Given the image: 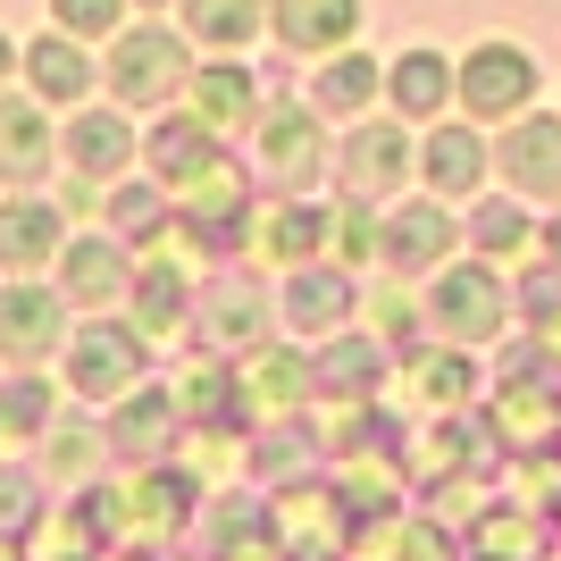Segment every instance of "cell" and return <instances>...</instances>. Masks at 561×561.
<instances>
[{"label": "cell", "mask_w": 561, "mask_h": 561, "mask_svg": "<svg viewBox=\"0 0 561 561\" xmlns=\"http://www.w3.org/2000/svg\"><path fill=\"white\" fill-rule=\"evenodd\" d=\"M0 420H9V427H34V420H43V394H34V386H18V394L0 402Z\"/></svg>", "instance_id": "cell-18"}, {"label": "cell", "mask_w": 561, "mask_h": 561, "mask_svg": "<svg viewBox=\"0 0 561 561\" xmlns=\"http://www.w3.org/2000/svg\"><path fill=\"white\" fill-rule=\"evenodd\" d=\"M394 93H402V101H411V110H427V101L445 93V68H436V59H411V68H402V76H394Z\"/></svg>", "instance_id": "cell-16"}, {"label": "cell", "mask_w": 561, "mask_h": 561, "mask_svg": "<svg viewBox=\"0 0 561 561\" xmlns=\"http://www.w3.org/2000/svg\"><path fill=\"white\" fill-rule=\"evenodd\" d=\"M25 68H34V84H43V101H76L84 84H93V68H84V50H68V34L34 43V50H25Z\"/></svg>", "instance_id": "cell-7"}, {"label": "cell", "mask_w": 561, "mask_h": 561, "mask_svg": "<svg viewBox=\"0 0 561 561\" xmlns=\"http://www.w3.org/2000/svg\"><path fill=\"white\" fill-rule=\"evenodd\" d=\"M0 344L25 352V360H34V352H50V344H59V302H50V294H34V285L0 294Z\"/></svg>", "instance_id": "cell-4"}, {"label": "cell", "mask_w": 561, "mask_h": 561, "mask_svg": "<svg viewBox=\"0 0 561 561\" xmlns=\"http://www.w3.org/2000/svg\"><path fill=\"white\" fill-rule=\"evenodd\" d=\"M126 142H135V135H126L117 117H76V126H68V151H76L84 168H110L117 151H126Z\"/></svg>", "instance_id": "cell-11"}, {"label": "cell", "mask_w": 561, "mask_h": 561, "mask_svg": "<svg viewBox=\"0 0 561 561\" xmlns=\"http://www.w3.org/2000/svg\"><path fill=\"white\" fill-rule=\"evenodd\" d=\"M528 59H519L512 43H486V50H469V68H461V93L469 110H512V101H528Z\"/></svg>", "instance_id": "cell-1"}, {"label": "cell", "mask_w": 561, "mask_h": 561, "mask_svg": "<svg viewBox=\"0 0 561 561\" xmlns=\"http://www.w3.org/2000/svg\"><path fill=\"white\" fill-rule=\"evenodd\" d=\"M59 34H110L117 25V0H50Z\"/></svg>", "instance_id": "cell-15"}, {"label": "cell", "mask_w": 561, "mask_h": 561, "mask_svg": "<svg viewBox=\"0 0 561 561\" xmlns=\"http://www.w3.org/2000/svg\"><path fill=\"white\" fill-rule=\"evenodd\" d=\"M142 9H160V0H142Z\"/></svg>", "instance_id": "cell-21"}, {"label": "cell", "mask_w": 561, "mask_h": 561, "mask_svg": "<svg viewBox=\"0 0 561 561\" xmlns=\"http://www.w3.org/2000/svg\"><path fill=\"white\" fill-rule=\"evenodd\" d=\"M50 252H68V234L43 202H0V260L9 268H43Z\"/></svg>", "instance_id": "cell-2"}, {"label": "cell", "mask_w": 561, "mask_h": 561, "mask_svg": "<svg viewBox=\"0 0 561 561\" xmlns=\"http://www.w3.org/2000/svg\"><path fill=\"white\" fill-rule=\"evenodd\" d=\"M43 151H50L43 110H25V101H0V168H9V176H34V168H43Z\"/></svg>", "instance_id": "cell-6"}, {"label": "cell", "mask_w": 561, "mask_h": 561, "mask_svg": "<svg viewBox=\"0 0 561 561\" xmlns=\"http://www.w3.org/2000/svg\"><path fill=\"white\" fill-rule=\"evenodd\" d=\"M9 68H18V43H9V34H0V76H9Z\"/></svg>", "instance_id": "cell-20"}, {"label": "cell", "mask_w": 561, "mask_h": 561, "mask_svg": "<svg viewBox=\"0 0 561 561\" xmlns=\"http://www.w3.org/2000/svg\"><path fill=\"white\" fill-rule=\"evenodd\" d=\"M478 168H486V160H478V142H469V135H436V185H445V193H469V185H478Z\"/></svg>", "instance_id": "cell-13"}, {"label": "cell", "mask_w": 561, "mask_h": 561, "mask_svg": "<svg viewBox=\"0 0 561 561\" xmlns=\"http://www.w3.org/2000/svg\"><path fill=\"white\" fill-rule=\"evenodd\" d=\"M210 110H218V126H234V110H243V76H210Z\"/></svg>", "instance_id": "cell-17"}, {"label": "cell", "mask_w": 561, "mask_h": 561, "mask_svg": "<svg viewBox=\"0 0 561 561\" xmlns=\"http://www.w3.org/2000/svg\"><path fill=\"white\" fill-rule=\"evenodd\" d=\"M512 176H528V193H537V176H553V193H561V135H519Z\"/></svg>", "instance_id": "cell-14"}, {"label": "cell", "mask_w": 561, "mask_h": 561, "mask_svg": "<svg viewBox=\"0 0 561 561\" xmlns=\"http://www.w3.org/2000/svg\"><path fill=\"white\" fill-rule=\"evenodd\" d=\"M277 18L294 43H328V34H352V0H277Z\"/></svg>", "instance_id": "cell-9"}, {"label": "cell", "mask_w": 561, "mask_h": 561, "mask_svg": "<svg viewBox=\"0 0 561 561\" xmlns=\"http://www.w3.org/2000/svg\"><path fill=\"white\" fill-rule=\"evenodd\" d=\"M185 25L202 43H243L260 25V0H185Z\"/></svg>", "instance_id": "cell-8"}, {"label": "cell", "mask_w": 561, "mask_h": 561, "mask_svg": "<svg viewBox=\"0 0 561 561\" xmlns=\"http://www.w3.org/2000/svg\"><path fill=\"white\" fill-rule=\"evenodd\" d=\"M68 285H76V302H101L117 285V260H110V243H76V260H68Z\"/></svg>", "instance_id": "cell-12"}, {"label": "cell", "mask_w": 561, "mask_h": 561, "mask_svg": "<svg viewBox=\"0 0 561 561\" xmlns=\"http://www.w3.org/2000/svg\"><path fill=\"white\" fill-rule=\"evenodd\" d=\"M445 319H453V335H486V328H494V285H486V277H478V285L453 277V285H445Z\"/></svg>", "instance_id": "cell-10"}, {"label": "cell", "mask_w": 561, "mask_h": 561, "mask_svg": "<svg viewBox=\"0 0 561 561\" xmlns=\"http://www.w3.org/2000/svg\"><path fill=\"white\" fill-rule=\"evenodd\" d=\"M117 93H135V101H160L168 84H176V76H185V59H176V43H168V34H135V43L117 50Z\"/></svg>", "instance_id": "cell-3"}, {"label": "cell", "mask_w": 561, "mask_h": 561, "mask_svg": "<svg viewBox=\"0 0 561 561\" xmlns=\"http://www.w3.org/2000/svg\"><path fill=\"white\" fill-rule=\"evenodd\" d=\"M135 360H142V352H135V335H117V328H93L84 344H76V386H84V394H117Z\"/></svg>", "instance_id": "cell-5"}, {"label": "cell", "mask_w": 561, "mask_h": 561, "mask_svg": "<svg viewBox=\"0 0 561 561\" xmlns=\"http://www.w3.org/2000/svg\"><path fill=\"white\" fill-rule=\"evenodd\" d=\"M360 93H369V68H344V76H328V101H335V110H352Z\"/></svg>", "instance_id": "cell-19"}]
</instances>
